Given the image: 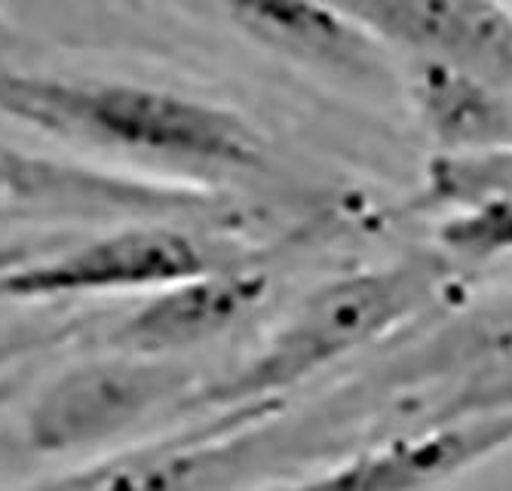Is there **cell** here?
I'll return each mask as SVG.
<instances>
[{
  "label": "cell",
  "instance_id": "obj_1",
  "mask_svg": "<svg viewBox=\"0 0 512 491\" xmlns=\"http://www.w3.org/2000/svg\"><path fill=\"white\" fill-rule=\"evenodd\" d=\"M0 120L169 169L230 172L261 163L258 136L234 111L126 80L0 71Z\"/></svg>",
  "mask_w": 512,
  "mask_h": 491
},
{
  "label": "cell",
  "instance_id": "obj_2",
  "mask_svg": "<svg viewBox=\"0 0 512 491\" xmlns=\"http://www.w3.org/2000/svg\"><path fill=\"white\" fill-rule=\"evenodd\" d=\"M451 283L436 255H408L316 286L249 360L194 393L215 412L276 409L289 390L384 341L430 310Z\"/></svg>",
  "mask_w": 512,
  "mask_h": 491
},
{
  "label": "cell",
  "instance_id": "obj_3",
  "mask_svg": "<svg viewBox=\"0 0 512 491\" xmlns=\"http://www.w3.org/2000/svg\"><path fill=\"white\" fill-rule=\"evenodd\" d=\"M255 261L252 252L178 221H132L89 240L53 243L0 274V304H59L92 295H148Z\"/></svg>",
  "mask_w": 512,
  "mask_h": 491
},
{
  "label": "cell",
  "instance_id": "obj_4",
  "mask_svg": "<svg viewBox=\"0 0 512 491\" xmlns=\"http://www.w3.org/2000/svg\"><path fill=\"white\" fill-rule=\"evenodd\" d=\"M197 378L181 360L105 350L34 390L19 421L22 445L43 458L92 455L194 403Z\"/></svg>",
  "mask_w": 512,
  "mask_h": 491
},
{
  "label": "cell",
  "instance_id": "obj_5",
  "mask_svg": "<svg viewBox=\"0 0 512 491\" xmlns=\"http://www.w3.org/2000/svg\"><path fill=\"white\" fill-rule=\"evenodd\" d=\"M221 209V197L194 185L0 145V228H117L132 221L206 228Z\"/></svg>",
  "mask_w": 512,
  "mask_h": 491
},
{
  "label": "cell",
  "instance_id": "obj_6",
  "mask_svg": "<svg viewBox=\"0 0 512 491\" xmlns=\"http://www.w3.org/2000/svg\"><path fill=\"white\" fill-rule=\"evenodd\" d=\"M270 412H218L197 433L132 445L111 458L25 491H227L255 467L270 464L276 430Z\"/></svg>",
  "mask_w": 512,
  "mask_h": 491
},
{
  "label": "cell",
  "instance_id": "obj_7",
  "mask_svg": "<svg viewBox=\"0 0 512 491\" xmlns=\"http://www.w3.org/2000/svg\"><path fill=\"white\" fill-rule=\"evenodd\" d=\"M512 445V412L433 418L427 427L258 491H442L491 455Z\"/></svg>",
  "mask_w": 512,
  "mask_h": 491
},
{
  "label": "cell",
  "instance_id": "obj_8",
  "mask_svg": "<svg viewBox=\"0 0 512 491\" xmlns=\"http://www.w3.org/2000/svg\"><path fill=\"white\" fill-rule=\"evenodd\" d=\"M375 40L512 93V13L497 0H332Z\"/></svg>",
  "mask_w": 512,
  "mask_h": 491
},
{
  "label": "cell",
  "instance_id": "obj_9",
  "mask_svg": "<svg viewBox=\"0 0 512 491\" xmlns=\"http://www.w3.org/2000/svg\"><path fill=\"white\" fill-rule=\"evenodd\" d=\"M270 292L258 261L203 274L142 295L135 307L105 329V350L154 360H181L237 332Z\"/></svg>",
  "mask_w": 512,
  "mask_h": 491
},
{
  "label": "cell",
  "instance_id": "obj_10",
  "mask_svg": "<svg viewBox=\"0 0 512 491\" xmlns=\"http://www.w3.org/2000/svg\"><path fill=\"white\" fill-rule=\"evenodd\" d=\"M264 47L344 74H381V47L332 0H215Z\"/></svg>",
  "mask_w": 512,
  "mask_h": 491
},
{
  "label": "cell",
  "instance_id": "obj_11",
  "mask_svg": "<svg viewBox=\"0 0 512 491\" xmlns=\"http://www.w3.org/2000/svg\"><path fill=\"white\" fill-rule=\"evenodd\" d=\"M417 111L442 154L512 148V93L467 71L417 62Z\"/></svg>",
  "mask_w": 512,
  "mask_h": 491
},
{
  "label": "cell",
  "instance_id": "obj_12",
  "mask_svg": "<svg viewBox=\"0 0 512 491\" xmlns=\"http://www.w3.org/2000/svg\"><path fill=\"white\" fill-rule=\"evenodd\" d=\"M512 194V148L479 154H439L427 169L424 197L436 206L460 209L488 197Z\"/></svg>",
  "mask_w": 512,
  "mask_h": 491
},
{
  "label": "cell",
  "instance_id": "obj_13",
  "mask_svg": "<svg viewBox=\"0 0 512 491\" xmlns=\"http://www.w3.org/2000/svg\"><path fill=\"white\" fill-rule=\"evenodd\" d=\"M436 237L445 252L467 261L512 255V194L451 209Z\"/></svg>",
  "mask_w": 512,
  "mask_h": 491
},
{
  "label": "cell",
  "instance_id": "obj_14",
  "mask_svg": "<svg viewBox=\"0 0 512 491\" xmlns=\"http://www.w3.org/2000/svg\"><path fill=\"white\" fill-rule=\"evenodd\" d=\"M74 332V323L0 317V375L22 360H34V356L65 344Z\"/></svg>",
  "mask_w": 512,
  "mask_h": 491
},
{
  "label": "cell",
  "instance_id": "obj_15",
  "mask_svg": "<svg viewBox=\"0 0 512 491\" xmlns=\"http://www.w3.org/2000/svg\"><path fill=\"white\" fill-rule=\"evenodd\" d=\"M482 412H512V375L497 378L491 384H476L473 390L460 393L436 418H460Z\"/></svg>",
  "mask_w": 512,
  "mask_h": 491
},
{
  "label": "cell",
  "instance_id": "obj_16",
  "mask_svg": "<svg viewBox=\"0 0 512 491\" xmlns=\"http://www.w3.org/2000/svg\"><path fill=\"white\" fill-rule=\"evenodd\" d=\"M53 243H59V240H46V243H34V240H0V274L10 271V267H16V264H22V261H28V258H34L37 252L50 249Z\"/></svg>",
  "mask_w": 512,
  "mask_h": 491
},
{
  "label": "cell",
  "instance_id": "obj_17",
  "mask_svg": "<svg viewBox=\"0 0 512 491\" xmlns=\"http://www.w3.org/2000/svg\"><path fill=\"white\" fill-rule=\"evenodd\" d=\"M10 378L7 375H0V403H4V399H7V393H10Z\"/></svg>",
  "mask_w": 512,
  "mask_h": 491
}]
</instances>
